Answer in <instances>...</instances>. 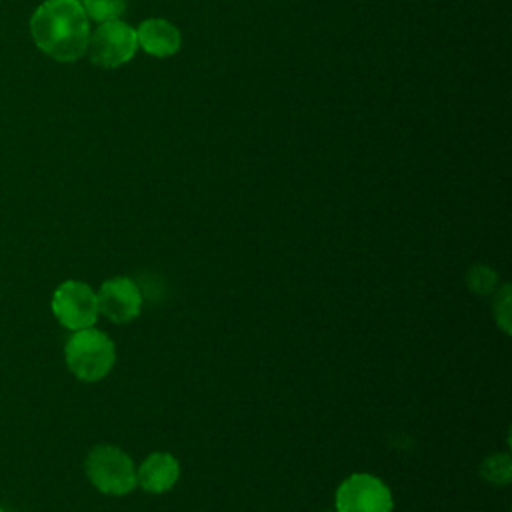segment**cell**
<instances>
[{
    "mask_svg": "<svg viewBox=\"0 0 512 512\" xmlns=\"http://www.w3.org/2000/svg\"><path fill=\"white\" fill-rule=\"evenodd\" d=\"M466 286L478 296H490L498 288V274L484 264H476L466 272Z\"/></svg>",
    "mask_w": 512,
    "mask_h": 512,
    "instance_id": "cell-11",
    "label": "cell"
},
{
    "mask_svg": "<svg viewBox=\"0 0 512 512\" xmlns=\"http://www.w3.org/2000/svg\"><path fill=\"white\" fill-rule=\"evenodd\" d=\"M138 50L136 28L114 18L100 22V26L90 34L86 52L92 64L102 68H118L134 58Z\"/></svg>",
    "mask_w": 512,
    "mask_h": 512,
    "instance_id": "cell-6",
    "label": "cell"
},
{
    "mask_svg": "<svg viewBox=\"0 0 512 512\" xmlns=\"http://www.w3.org/2000/svg\"><path fill=\"white\" fill-rule=\"evenodd\" d=\"M138 48L156 58L174 56L180 50V30L166 18H148L136 28Z\"/></svg>",
    "mask_w": 512,
    "mask_h": 512,
    "instance_id": "cell-9",
    "label": "cell"
},
{
    "mask_svg": "<svg viewBox=\"0 0 512 512\" xmlns=\"http://www.w3.org/2000/svg\"><path fill=\"white\" fill-rule=\"evenodd\" d=\"M98 312L112 324H128L140 316L142 292L128 276H112L96 290Z\"/></svg>",
    "mask_w": 512,
    "mask_h": 512,
    "instance_id": "cell-7",
    "label": "cell"
},
{
    "mask_svg": "<svg viewBox=\"0 0 512 512\" xmlns=\"http://www.w3.org/2000/svg\"><path fill=\"white\" fill-rule=\"evenodd\" d=\"M88 482L106 496H126L136 488V464L128 452L114 444H96L84 458Z\"/></svg>",
    "mask_w": 512,
    "mask_h": 512,
    "instance_id": "cell-3",
    "label": "cell"
},
{
    "mask_svg": "<svg viewBox=\"0 0 512 512\" xmlns=\"http://www.w3.org/2000/svg\"><path fill=\"white\" fill-rule=\"evenodd\" d=\"M480 474L482 478H486L488 482L496 484V486H504L510 482L512 476V462L510 456L504 452L498 454H490L482 464H480Z\"/></svg>",
    "mask_w": 512,
    "mask_h": 512,
    "instance_id": "cell-10",
    "label": "cell"
},
{
    "mask_svg": "<svg viewBox=\"0 0 512 512\" xmlns=\"http://www.w3.org/2000/svg\"><path fill=\"white\" fill-rule=\"evenodd\" d=\"M180 478V462L174 454L158 450L148 454L136 466V486L148 494H164L174 488Z\"/></svg>",
    "mask_w": 512,
    "mask_h": 512,
    "instance_id": "cell-8",
    "label": "cell"
},
{
    "mask_svg": "<svg viewBox=\"0 0 512 512\" xmlns=\"http://www.w3.org/2000/svg\"><path fill=\"white\" fill-rule=\"evenodd\" d=\"M494 316L498 326L508 334L510 332V286L504 284L494 292Z\"/></svg>",
    "mask_w": 512,
    "mask_h": 512,
    "instance_id": "cell-13",
    "label": "cell"
},
{
    "mask_svg": "<svg viewBox=\"0 0 512 512\" xmlns=\"http://www.w3.org/2000/svg\"><path fill=\"white\" fill-rule=\"evenodd\" d=\"M0 512H4V508H2V506H0Z\"/></svg>",
    "mask_w": 512,
    "mask_h": 512,
    "instance_id": "cell-14",
    "label": "cell"
},
{
    "mask_svg": "<svg viewBox=\"0 0 512 512\" xmlns=\"http://www.w3.org/2000/svg\"><path fill=\"white\" fill-rule=\"evenodd\" d=\"M34 44L58 62L78 60L88 46L90 26L80 0H46L30 18Z\"/></svg>",
    "mask_w": 512,
    "mask_h": 512,
    "instance_id": "cell-1",
    "label": "cell"
},
{
    "mask_svg": "<svg viewBox=\"0 0 512 512\" xmlns=\"http://www.w3.org/2000/svg\"><path fill=\"white\" fill-rule=\"evenodd\" d=\"M50 310L56 322L70 332L96 326L100 316L96 290L82 280H64L58 284L50 298Z\"/></svg>",
    "mask_w": 512,
    "mask_h": 512,
    "instance_id": "cell-4",
    "label": "cell"
},
{
    "mask_svg": "<svg viewBox=\"0 0 512 512\" xmlns=\"http://www.w3.org/2000/svg\"><path fill=\"white\" fill-rule=\"evenodd\" d=\"M64 362L76 380L100 382L116 364V344L94 326L70 332L64 344Z\"/></svg>",
    "mask_w": 512,
    "mask_h": 512,
    "instance_id": "cell-2",
    "label": "cell"
},
{
    "mask_svg": "<svg viewBox=\"0 0 512 512\" xmlns=\"http://www.w3.org/2000/svg\"><path fill=\"white\" fill-rule=\"evenodd\" d=\"M80 4L84 8L86 16L96 22L114 20L126 8V0H80Z\"/></svg>",
    "mask_w": 512,
    "mask_h": 512,
    "instance_id": "cell-12",
    "label": "cell"
},
{
    "mask_svg": "<svg viewBox=\"0 0 512 512\" xmlns=\"http://www.w3.org/2000/svg\"><path fill=\"white\" fill-rule=\"evenodd\" d=\"M336 512H394L388 484L368 472L346 476L336 488Z\"/></svg>",
    "mask_w": 512,
    "mask_h": 512,
    "instance_id": "cell-5",
    "label": "cell"
}]
</instances>
